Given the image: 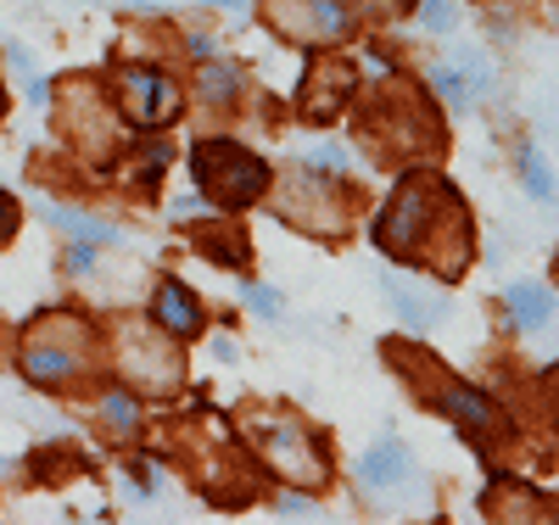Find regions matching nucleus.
<instances>
[{
  "instance_id": "17",
  "label": "nucleus",
  "mask_w": 559,
  "mask_h": 525,
  "mask_svg": "<svg viewBox=\"0 0 559 525\" xmlns=\"http://www.w3.org/2000/svg\"><path fill=\"white\" fill-rule=\"evenodd\" d=\"M197 252H207L213 263H247V235H229V229H197Z\"/></svg>"
},
{
  "instance_id": "2",
  "label": "nucleus",
  "mask_w": 559,
  "mask_h": 525,
  "mask_svg": "<svg viewBox=\"0 0 559 525\" xmlns=\"http://www.w3.org/2000/svg\"><path fill=\"white\" fill-rule=\"evenodd\" d=\"M191 179L213 207L236 213V207H252L258 196H269L274 168L258 152L236 146V140H202V146H191Z\"/></svg>"
},
{
  "instance_id": "10",
  "label": "nucleus",
  "mask_w": 559,
  "mask_h": 525,
  "mask_svg": "<svg viewBox=\"0 0 559 525\" xmlns=\"http://www.w3.org/2000/svg\"><path fill=\"white\" fill-rule=\"evenodd\" d=\"M431 79H437V90L448 95L453 107H471L476 95H487V90H492V68H487L476 51H464V57H459V68H437Z\"/></svg>"
},
{
  "instance_id": "19",
  "label": "nucleus",
  "mask_w": 559,
  "mask_h": 525,
  "mask_svg": "<svg viewBox=\"0 0 559 525\" xmlns=\"http://www.w3.org/2000/svg\"><path fill=\"white\" fill-rule=\"evenodd\" d=\"M521 163H526V184H532V196H537V202H548V196H554V179H548L543 157H537V152H521Z\"/></svg>"
},
{
  "instance_id": "4",
  "label": "nucleus",
  "mask_w": 559,
  "mask_h": 525,
  "mask_svg": "<svg viewBox=\"0 0 559 525\" xmlns=\"http://www.w3.org/2000/svg\"><path fill=\"white\" fill-rule=\"evenodd\" d=\"M252 437L263 442L269 464L286 475L292 487H324L331 464H324V453H319V442L308 437L302 419H292V414H263V419H252Z\"/></svg>"
},
{
  "instance_id": "13",
  "label": "nucleus",
  "mask_w": 559,
  "mask_h": 525,
  "mask_svg": "<svg viewBox=\"0 0 559 525\" xmlns=\"http://www.w3.org/2000/svg\"><path fill=\"white\" fill-rule=\"evenodd\" d=\"M358 475H364V487H397L403 475H408V453H403L397 442H381V448L364 453Z\"/></svg>"
},
{
  "instance_id": "24",
  "label": "nucleus",
  "mask_w": 559,
  "mask_h": 525,
  "mask_svg": "<svg viewBox=\"0 0 559 525\" xmlns=\"http://www.w3.org/2000/svg\"><path fill=\"white\" fill-rule=\"evenodd\" d=\"M241 291H247V302H252L258 313H280V297H274V291H263V285H241Z\"/></svg>"
},
{
  "instance_id": "6",
  "label": "nucleus",
  "mask_w": 559,
  "mask_h": 525,
  "mask_svg": "<svg viewBox=\"0 0 559 525\" xmlns=\"http://www.w3.org/2000/svg\"><path fill=\"white\" fill-rule=\"evenodd\" d=\"M280 190H286V196H274V207H280V218H286V224H297L308 235H336L347 224L342 196H336V190H324L319 168H292Z\"/></svg>"
},
{
  "instance_id": "20",
  "label": "nucleus",
  "mask_w": 559,
  "mask_h": 525,
  "mask_svg": "<svg viewBox=\"0 0 559 525\" xmlns=\"http://www.w3.org/2000/svg\"><path fill=\"white\" fill-rule=\"evenodd\" d=\"M102 414H107V425H112V431H134V425H140L134 403H129V397H118V392H112V397L102 403Z\"/></svg>"
},
{
  "instance_id": "23",
  "label": "nucleus",
  "mask_w": 559,
  "mask_h": 525,
  "mask_svg": "<svg viewBox=\"0 0 559 525\" xmlns=\"http://www.w3.org/2000/svg\"><path fill=\"white\" fill-rule=\"evenodd\" d=\"M308 168H347V157H342L336 146H313V152H308Z\"/></svg>"
},
{
  "instance_id": "14",
  "label": "nucleus",
  "mask_w": 559,
  "mask_h": 525,
  "mask_svg": "<svg viewBox=\"0 0 559 525\" xmlns=\"http://www.w3.org/2000/svg\"><path fill=\"white\" fill-rule=\"evenodd\" d=\"M509 308H515V319H521L526 330H537V324H548V319H554V297L543 291V285H532V279L509 285Z\"/></svg>"
},
{
  "instance_id": "26",
  "label": "nucleus",
  "mask_w": 559,
  "mask_h": 525,
  "mask_svg": "<svg viewBox=\"0 0 559 525\" xmlns=\"http://www.w3.org/2000/svg\"><path fill=\"white\" fill-rule=\"evenodd\" d=\"M129 475H134V487H140V492H152V487H157V469H152V458H134V469H129Z\"/></svg>"
},
{
  "instance_id": "12",
  "label": "nucleus",
  "mask_w": 559,
  "mask_h": 525,
  "mask_svg": "<svg viewBox=\"0 0 559 525\" xmlns=\"http://www.w3.org/2000/svg\"><path fill=\"white\" fill-rule=\"evenodd\" d=\"M437 403H442L471 437H492V431H498V408H492L481 392H471V386H442Z\"/></svg>"
},
{
  "instance_id": "16",
  "label": "nucleus",
  "mask_w": 559,
  "mask_h": 525,
  "mask_svg": "<svg viewBox=\"0 0 559 525\" xmlns=\"http://www.w3.org/2000/svg\"><path fill=\"white\" fill-rule=\"evenodd\" d=\"M202 102L207 107H229L236 102V90H241V73L236 68H224V62H202Z\"/></svg>"
},
{
  "instance_id": "9",
  "label": "nucleus",
  "mask_w": 559,
  "mask_h": 525,
  "mask_svg": "<svg viewBox=\"0 0 559 525\" xmlns=\"http://www.w3.org/2000/svg\"><path fill=\"white\" fill-rule=\"evenodd\" d=\"M358 90V68L342 62V57H319L308 73H302V90H297V102L308 118H331L347 107V95Z\"/></svg>"
},
{
  "instance_id": "22",
  "label": "nucleus",
  "mask_w": 559,
  "mask_h": 525,
  "mask_svg": "<svg viewBox=\"0 0 559 525\" xmlns=\"http://www.w3.org/2000/svg\"><path fill=\"white\" fill-rule=\"evenodd\" d=\"M12 229H17V202L7 196V190H0V247L12 241Z\"/></svg>"
},
{
  "instance_id": "18",
  "label": "nucleus",
  "mask_w": 559,
  "mask_h": 525,
  "mask_svg": "<svg viewBox=\"0 0 559 525\" xmlns=\"http://www.w3.org/2000/svg\"><path fill=\"white\" fill-rule=\"evenodd\" d=\"M45 218H51V224H62V229H73L79 235V241H90V247H107V241H118V229L112 224H90V218H79V213H68V207H57V202H45Z\"/></svg>"
},
{
  "instance_id": "3",
  "label": "nucleus",
  "mask_w": 559,
  "mask_h": 525,
  "mask_svg": "<svg viewBox=\"0 0 559 525\" xmlns=\"http://www.w3.org/2000/svg\"><path fill=\"white\" fill-rule=\"evenodd\" d=\"M118 369L134 380L140 392H152V397H168L179 392V380H185V358L174 347V336L157 324H123V336H118Z\"/></svg>"
},
{
  "instance_id": "5",
  "label": "nucleus",
  "mask_w": 559,
  "mask_h": 525,
  "mask_svg": "<svg viewBox=\"0 0 559 525\" xmlns=\"http://www.w3.org/2000/svg\"><path fill=\"white\" fill-rule=\"evenodd\" d=\"M84 347H90V330L79 319H45V324H34V336L23 347V374L34 386H62V380L79 374Z\"/></svg>"
},
{
  "instance_id": "15",
  "label": "nucleus",
  "mask_w": 559,
  "mask_h": 525,
  "mask_svg": "<svg viewBox=\"0 0 559 525\" xmlns=\"http://www.w3.org/2000/svg\"><path fill=\"white\" fill-rule=\"evenodd\" d=\"M386 297L397 302V313H403L414 330H431V324L448 313V302H442V297H414V291H403L397 279H386Z\"/></svg>"
},
{
  "instance_id": "21",
  "label": "nucleus",
  "mask_w": 559,
  "mask_h": 525,
  "mask_svg": "<svg viewBox=\"0 0 559 525\" xmlns=\"http://www.w3.org/2000/svg\"><path fill=\"white\" fill-rule=\"evenodd\" d=\"M459 17H453V0H426V28L431 34H448Z\"/></svg>"
},
{
  "instance_id": "7",
  "label": "nucleus",
  "mask_w": 559,
  "mask_h": 525,
  "mask_svg": "<svg viewBox=\"0 0 559 525\" xmlns=\"http://www.w3.org/2000/svg\"><path fill=\"white\" fill-rule=\"evenodd\" d=\"M269 23L292 39L331 45L353 34V7L347 0H269Z\"/></svg>"
},
{
  "instance_id": "25",
  "label": "nucleus",
  "mask_w": 559,
  "mask_h": 525,
  "mask_svg": "<svg viewBox=\"0 0 559 525\" xmlns=\"http://www.w3.org/2000/svg\"><path fill=\"white\" fill-rule=\"evenodd\" d=\"M280 514H286V520H313L319 509H313L308 498H280Z\"/></svg>"
},
{
  "instance_id": "11",
  "label": "nucleus",
  "mask_w": 559,
  "mask_h": 525,
  "mask_svg": "<svg viewBox=\"0 0 559 525\" xmlns=\"http://www.w3.org/2000/svg\"><path fill=\"white\" fill-rule=\"evenodd\" d=\"M157 324L168 330L174 342H185V336H197V330H202V308H197V297L185 291L179 279L157 285Z\"/></svg>"
},
{
  "instance_id": "8",
  "label": "nucleus",
  "mask_w": 559,
  "mask_h": 525,
  "mask_svg": "<svg viewBox=\"0 0 559 525\" xmlns=\"http://www.w3.org/2000/svg\"><path fill=\"white\" fill-rule=\"evenodd\" d=\"M118 95H123L118 107H123L140 129H168V123L179 118V90H174V79L157 73V68H140V62L118 68Z\"/></svg>"
},
{
  "instance_id": "1",
  "label": "nucleus",
  "mask_w": 559,
  "mask_h": 525,
  "mask_svg": "<svg viewBox=\"0 0 559 525\" xmlns=\"http://www.w3.org/2000/svg\"><path fill=\"white\" fill-rule=\"evenodd\" d=\"M369 241L392 263H426L437 269V279H459V269L471 263V218H464L448 179L408 174L392 190V202L381 207Z\"/></svg>"
}]
</instances>
